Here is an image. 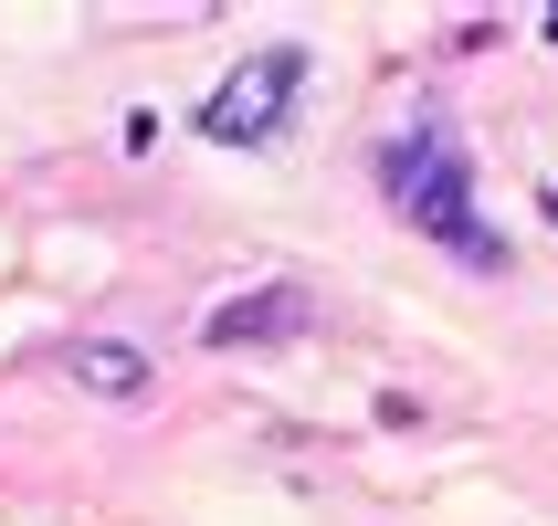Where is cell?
Segmentation results:
<instances>
[{
    "label": "cell",
    "mask_w": 558,
    "mask_h": 526,
    "mask_svg": "<svg viewBox=\"0 0 558 526\" xmlns=\"http://www.w3.org/2000/svg\"><path fill=\"white\" fill-rule=\"evenodd\" d=\"M548 221H558V189H548Z\"/></svg>",
    "instance_id": "obj_5"
},
{
    "label": "cell",
    "mask_w": 558,
    "mask_h": 526,
    "mask_svg": "<svg viewBox=\"0 0 558 526\" xmlns=\"http://www.w3.org/2000/svg\"><path fill=\"white\" fill-rule=\"evenodd\" d=\"M295 85H306V42H264V53H243L211 95H201V137H211V148H264V137H284Z\"/></svg>",
    "instance_id": "obj_2"
},
{
    "label": "cell",
    "mask_w": 558,
    "mask_h": 526,
    "mask_svg": "<svg viewBox=\"0 0 558 526\" xmlns=\"http://www.w3.org/2000/svg\"><path fill=\"white\" fill-rule=\"evenodd\" d=\"M379 200L422 232V243H442L453 264H474V274H496L506 264V232H485V211H474V158L464 137L442 117H411L390 148H379Z\"/></svg>",
    "instance_id": "obj_1"
},
{
    "label": "cell",
    "mask_w": 558,
    "mask_h": 526,
    "mask_svg": "<svg viewBox=\"0 0 558 526\" xmlns=\"http://www.w3.org/2000/svg\"><path fill=\"white\" fill-rule=\"evenodd\" d=\"M306 327H316L306 284H253V295H221L201 338H211V347H295Z\"/></svg>",
    "instance_id": "obj_3"
},
{
    "label": "cell",
    "mask_w": 558,
    "mask_h": 526,
    "mask_svg": "<svg viewBox=\"0 0 558 526\" xmlns=\"http://www.w3.org/2000/svg\"><path fill=\"white\" fill-rule=\"evenodd\" d=\"M63 369H74V390H95V401H137V390H148V347L137 338H74Z\"/></svg>",
    "instance_id": "obj_4"
}]
</instances>
